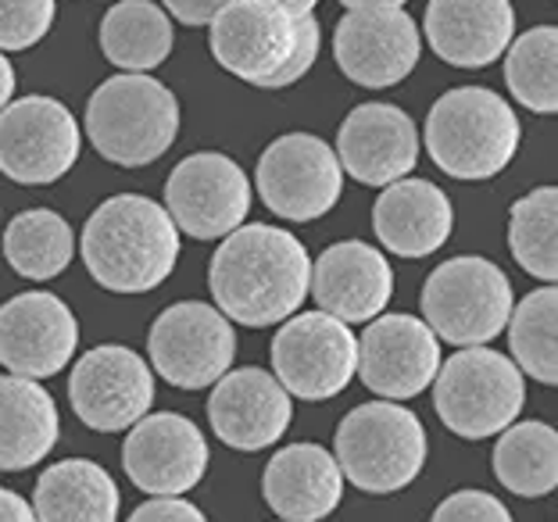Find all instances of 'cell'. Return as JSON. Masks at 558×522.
Masks as SVG:
<instances>
[{
  "label": "cell",
  "instance_id": "6da1fadb",
  "mask_svg": "<svg viewBox=\"0 0 558 522\" xmlns=\"http://www.w3.org/2000/svg\"><path fill=\"white\" fill-rule=\"evenodd\" d=\"M208 290L230 323L265 329L298 315L312 290L308 247L279 226L233 229L208 262Z\"/></svg>",
  "mask_w": 558,
  "mask_h": 522
},
{
  "label": "cell",
  "instance_id": "7a4b0ae2",
  "mask_svg": "<svg viewBox=\"0 0 558 522\" xmlns=\"http://www.w3.org/2000/svg\"><path fill=\"white\" fill-rule=\"evenodd\" d=\"M80 251L90 276L111 294H147L172 276L180 229L158 201L116 194L86 219Z\"/></svg>",
  "mask_w": 558,
  "mask_h": 522
},
{
  "label": "cell",
  "instance_id": "3957f363",
  "mask_svg": "<svg viewBox=\"0 0 558 522\" xmlns=\"http://www.w3.org/2000/svg\"><path fill=\"white\" fill-rule=\"evenodd\" d=\"M208 47L236 80L258 90H283L315 65L323 29L315 15H290L269 0H233L208 25Z\"/></svg>",
  "mask_w": 558,
  "mask_h": 522
},
{
  "label": "cell",
  "instance_id": "277c9868",
  "mask_svg": "<svg viewBox=\"0 0 558 522\" xmlns=\"http://www.w3.org/2000/svg\"><path fill=\"white\" fill-rule=\"evenodd\" d=\"M523 144L512 105L487 86H454L426 114V150L434 165L462 183L494 180Z\"/></svg>",
  "mask_w": 558,
  "mask_h": 522
},
{
  "label": "cell",
  "instance_id": "5b68a950",
  "mask_svg": "<svg viewBox=\"0 0 558 522\" xmlns=\"http://www.w3.org/2000/svg\"><path fill=\"white\" fill-rule=\"evenodd\" d=\"M86 136L105 161L140 169L175 144L180 100L155 75L119 72L86 100Z\"/></svg>",
  "mask_w": 558,
  "mask_h": 522
},
{
  "label": "cell",
  "instance_id": "8992f818",
  "mask_svg": "<svg viewBox=\"0 0 558 522\" xmlns=\"http://www.w3.org/2000/svg\"><path fill=\"white\" fill-rule=\"evenodd\" d=\"M344 479L365 494H398L426 465V429L398 401H369L344 415L333 437Z\"/></svg>",
  "mask_w": 558,
  "mask_h": 522
},
{
  "label": "cell",
  "instance_id": "52a82bcc",
  "mask_svg": "<svg viewBox=\"0 0 558 522\" xmlns=\"http://www.w3.org/2000/svg\"><path fill=\"white\" fill-rule=\"evenodd\" d=\"M526 404V376L501 351L459 348L448 362H440L434 379V409L440 423L462 440L498 437Z\"/></svg>",
  "mask_w": 558,
  "mask_h": 522
},
{
  "label": "cell",
  "instance_id": "ba28073f",
  "mask_svg": "<svg viewBox=\"0 0 558 522\" xmlns=\"http://www.w3.org/2000/svg\"><path fill=\"white\" fill-rule=\"evenodd\" d=\"M512 283L480 254H459L429 272L423 287V323L454 348H484L509 329Z\"/></svg>",
  "mask_w": 558,
  "mask_h": 522
},
{
  "label": "cell",
  "instance_id": "9c48e42d",
  "mask_svg": "<svg viewBox=\"0 0 558 522\" xmlns=\"http://www.w3.org/2000/svg\"><path fill=\"white\" fill-rule=\"evenodd\" d=\"M272 376L290 398L329 401L359 376V337L326 312L290 315L272 337Z\"/></svg>",
  "mask_w": 558,
  "mask_h": 522
},
{
  "label": "cell",
  "instance_id": "30bf717a",
  "mask_svg": "<svg viewBox=\"0 0 558 522\" xmlns=\"http://www.w3.org/2000/svg\"><path fill=\"white\" fill-rule=\"evenodd\" d=\"M150 368L180 390L215 387L236 354L233 323L215 304L183 301L165 308L147 333Z\"/></svg>",
  "mask_w": 558,
  "mask_h": 522
},
{
  "label": "cell",
  "instance_id": "8fae6325",
  "mask_svg": "<svg viewBox=\"0 0 558 522\" xmlns=\"http://www.w3.org/2000/svg\"><path fill=\"white\" fill-rule=\"evenodd\" d=\"M255 186L265 208L287 222H315L337 208L344 169L323 136L287 133L262 150Z\"/></svg>",
  "mask_w": 558,
  "mask_h": 522
},
{
  "label": "cell",
  "instance_id": "7c38bea8",
  "mask_svg": "<svg viewBox=\"0 0 558 522\" xmlns=\"http://www.w3.org/2000/svg\"><path fill=\"white\" fill-rule=\"evenodd\" d=\"M83 133L54 97H19L0 111V172L22 186H50L80 161Z\"/></svg>",
  "mask_w": 558,
  "mask_h": 522
},
{
  "label": "cell",
  "instance_id": "4fadbf2b",
  "mask_svg": "<svg viewBox=\"0 0 558 522\" xmlns=\"http://www.w3.org/2000/svg\"><path fill=\"white\" fill-rule=\"evenodd\" d=\"M165 211L186 236L226 240L251 211V180L222 150H197L165 180Z\"/></svg>",
  "mask_w": 558,
  "mask_h": 522
},
{
  "label": "cell",
  "instance_id": "5bb4252c",
  "mask_svg": "<svg viewBox=\"0 0 558 522\" xmlns=\"http://www.w3.org/2000/svg\"><path fill=\"white\" fill-rule=\"evenodd\" d=\"M69 401L72 412L97 433L133 429L155 404V373L136 351L100 343L72 365Z\"/></svg>",
  "mask_w": 558,
  "mask_h": 522
},
{
  "label": "cell",
  "instance_id": "9a60e30c",
  "mask_svg": "<svg viewBox=\"0 0 558 522\" xmlns=\"http://www.w3.org/2000/svg\"><path fill=\"white\" fill-rule=\"evenodd\" d=\"M122 469L150 498H180L208 473V440L175 412H150L122 444Z\"/></svg>",
  "mask_w": 558,
  "mask_h": 522
},
{
  "label": "cell",
  "instance_id": "2e32d148",
  "mask_svg": "<svg viewBox=\"0 0 558 522\" xmlns=\"http://www.w3.org/2000/svg\"><path fill=\"white\" fill-rule=\"evenodd\" d=\"M423 54V36L409 11H348L333 29L337 69L365 90H387L409 80Z\"/></svg>",
  "mask_w": 558,
  "mask_h": 522
},
{
  "label": "cell",
  "instance_id": "e0dca14e",
  "mask_svg": "<svg viewBox=\"0 0 558 522\" xmlns=\"http://www.w3.org/2000/svg\"><path fill=\"white\" fill-rule=\"evenodd\" d=\"M80 348V323L65 301L47 290H25L0 304V365L11 376H58Z\"/></svg>",
  "mask_w": 558,
  "mask_h": 522
},
{
  "label": "cell",
  "instance_id": "ac0fdd59",
  "mask_svg": "<svg viewBox=\"0 0 558 522\" xmlns=\"http://www.w3.org/2000/svg\"><path fill=\"white\" fill-rule=\"evenodd\" d=\"M440 340L415 315H379L359 340V376L379 401H409L434 387Z\"/></svg>",
  "mask_w": 558,
  "mask_h": 522
},
{
  "label": "cell",
  "instance_id": "d6986e66",
  "mask_svg": "<svg viewBox=\"0 0 558 522\" xmlns=\"http://www.w3.org/2000/svg\"><path fill=\"white\" fill-rule=\"evenodd\" d=\"M337 161L362 186L409 180L418 165V130L409 111L387 100H369L348 111L337 133Z\"/></svg>",
  "mask_w": 558,
  "mask_h": 522
},
{
  "label": "cell",
  "instance_id": "ffe728a7",
  "mask_svg": "<svg viewBox=\"0 0 558 522\" xmlns=\"http://www.w3.org/2000/svg\"><path fill=\"white\" fill-rule=\"evenodd\" d=\"M294 401L283 384L258 365L230 368L208 398V423L226 448L233 451H262L283 437Z\"/></svg>",
  "mask_w": 558,
  "mask_h": 522
},
{
  "label": "cell",
  "instance_id": "44dd1931",
  "mask_svg": "<svg viewBox=\"0 0 558 522\" xmlns=\"http://www.w3.org/2000/svg\"><path fill=\"white\" fill-rule=\"evenodd\" d=\"M319 312L340 323H373L395 298V269L384 251L365 240H340L312 262V290Z\"/></svg>",
  "mask_w": 558,
  "mask_h": 522
},
{
  "label": "cell",
  "instance_id": "7402d4cb",
  "mask_svg": "<svg viewBox=\"0 0 558 522\" xmlns=\"http://www.w3.org/2000/svg\"><path fill=\"white\" fill-rule=\"evenodd\" d=\"M423 33L454 69H487L515 40L512 0H429Z\"/></svg>",
  "mask_w": 558,
  "mask_h": 522
},
{
  "label": "cell",
  "instance_id": "603a6c76",
  "mask_svg": "<svg viewBox=\"0 0 558 522\" xmlns=\"http://www.w3.org/2000/svg\"><path fill=\"white\" fill-rule=\"evenodd\" d=\"M262 494L283 522H319L344 498V473L323 444H287L265 465Z\"/></svg>",
  "mask_w": 558,
  "mask_h": 522
},
{
  "label": "cell",
  "instance_id": "cb8c5ba5",
  "mask_svg": "<svg viewBox=\"0 0 558 522\" xmlns=\"http://www.w3.org/2000/svg\"><path fill=\"white\" fill-rule=\"evenodd\" d=\"M376 240L398 258H429L448 244L454 208L448 194L429 180H398L384 186L373 205Z\"/></svg>",
  "mask_w": 558,
  "mask_h": 522
},
{
  "label": "cell",
  "instance_id": "d4e9b609",
  "mask_svg": "<svg viewBox=\"0 0 558 522\" xmlns=\"http://www.w3.org/2000/svg\"><path fill=\"white\" fill-rule=\"evenodd\" d=\"M58 404L36 379L0 376V473L40 465L58 444Z\"/></svg>",
  "mask_w": 558,
  "mask_h": 522
},
{
  "label": "cell",
  "instance_id": "484cf974",
  "mask_svg": "<svg viewBox=\"0 0 558 522\" xmlns=\"http://www.w3.org/2000/svg\"><path fill=\"white\" fill-rule=\"evenodd\" d=\"M29 505L36 522H116L119 487L90 458H65L44 469Z\"/></svg>",
  "mask_w": 558,
  "mask_h": 522
},
{
  "label": "cell",
  "instance_id": "4316f807",
  "mask_svg": "<svg viewBox=\"0 0 558 522\" xmlns=\"http://www.w3.org/2000/svg\"><path fill=\"white\" fill-rule=\"evenodd\" d=\"M100 54L125 75H147L172 54V22L155 0H119L100 19Z\"/></svg>",
  "mask_w": 558,
  "mask_h": 522
},
{
  "label": "cell",
  "instance_id": "83f0119b",
  "mask_svg": "<svg viewBox=\"0 0 558 522\" xmlns=\"http://www.w3.org/2000/svg\"><path fill=\"white\" fill-rule=\"evenodd\" d=\"M494 476L515 498H544L558 490V429L537 418L512 423L494 444Z\"/></svg>",
  "mask_w": 558,
  "mask_h": 522
},
{
  "label": "cell",
  "instance_id": "f1b7e54d",
  "mask_svg": "<svg viewBox=\"0 0 558 522\" xmlns=\"http://www.w3.org/2000/svg\"><path fill=\"white\" fill-rule=\"evenodd\" d=\"M75 233L72 226L50 208L19 211L4 226V258L25 279H54L72 265Z\"/></svg>",
  "mask_w": 558,
  "mask_h": 522
},
{
  "label": "cell",
  "instance_id": "f546056e",
  "mask_svg": "<svg viewBox=\"0 0 558 522\" xmlns=\"http://www.w3.org/2000/svg\"><path fill=\"white\" fill-rule=\"evenodd\" d=\"M512 362L544 387H558V283L526 294L509 318Z\"/></svg>",
  "mask_w": 558,
  "mask_h": 522
},
{
  "label": "cell",
  "instance_id": "4dcf8cb0",
  "mask_svg": "<svg viewBox=\"0 0 558 522\" xmlns=\"http://www.w3.org/2000/svg\"><path fill=\"white\" fill-rule=\"evenodd\" d=\"M505 83L523 108L558 114V25H534L505 50Z\"/></svg>",
  "mask_w": 558,
  "mask_h": 522
},
{
  "label": "cell",
  "instance_id": "1f68e13d",
  "mask_svg": "<svg viewBox=\"0 0 558 522\" xmlns=\"http://www.w3.org/2000/svg\"><path fill=\"white\" fill-rule=\"evenodd\" d=\"M509 247L530 276L558 283V186H537L515 201L509 215Z\"/></svg>",
  "mask_w": 558,
  "mask_h": 522
},
{
  "label": "cell",
  "instance_id": "d6a6232c",
  "mask_svg": "<svg viewBox=\"0 0 558 522\" xmlns=\"http://www.w3.org/2000/svg\"><path fill=\"white\" fill-rule=\"evenodd\" d=\"M54 0H0V50H29L54 25Z\"/></svg>",
  "mask_w": 558,
  "mask_h": 522
},
{
  "label": "cell",
  "instance_id": "836d02e7",
  "mask_svg": "<svg viewBox=\"0 0 558 522\" xmlns=\"http://www.w3.org/2000/svg\"><path fill=\"white\" fill-rule=\"evenodd\" d=\"M429 522H512V512L487 490H454Z\"/></svg>",
  "mask_w": 558,
  "mask_h": 522
},
{
  "label": "cell",
  "instance_id": "e575fe53",
  "mask_svg": "<svg viewBox=\"0 0 558 522\" xmlns=\"http://www.w3.org/2000/svg\"><path fill=\"white\" fill-rule=\"evenodd\" d=\"M130 522H208V515L183 498H150L136 508Z\"/></svg>",
  "mask_w": 558,
  "mask_h": 522
},
{
  "label": "cell",
  "instance_id": "d590c367",
  "mask_svg": "<svg viewBox=\"0 0 558 522\" xmlns=\"http://www.w3.org/2000/svg\"><path fill=\"white\" fill-rule=\"evenodd\" d=\"M226 4H233V0H161V8L183 25H211Z\"/></svg>",
  "mask_w": 558,
  "mask_h": 522
},
{
  "label": "cell",
  "instance_id": "8d00e7d4",
  "mask_svg": "<svg viewBox=\"0 0 558 522\" xmlns=\"http://www.w3.org/2000/svg\"><path fill=\"white\" fill-rule=\"evenodd\" d=\"M0 522H36V512L15 490L0 487Z\"/></svg>",
  "mask_w": 558,
  "mask_h": 522
},
{
  "label": "cell",
  "instance_id": "74e56055",
  "mask_svg": "<svg viewBox=\"0 0 558 522\" xmlns=\"http://www.w3.org/2000/svg\"><path fill=\"white\" fill-rule=\"evenodd\" d=\"M11 100H15V69H11L8 54L0 50V111H4Z\"/></svg>",
  "mask_w": 558,
  "mask_h": 522
},
{
  "label": "cell",
  "instance_id": "f35d334b",
  "mask_svg": "<svg viewBox=\"0 0 558 522\" xmlns=\"http://www.w3.org/2000/svg\"><path fill=\"white\" fill-rule=\"evenodd\" d=\"M348 11H387V8H404L409 0H340Z\"/></svg>",
  "mask_w": 558,
  "mask_h": 522
},
{
  "label": "cell",
  "instance_id": "ab89813d",
  "mask_svg": "<svg viewBox=\"0 0 558 522\" xmlns=\"http://www.w3.org/2000/svg\"><path fill=\"white\" fill-rule=\"evenodd\" d=\"M269 4L283 8V11H290V15H312V11H315V4H319V0H269Z\"/></svg>",
  "mask_w": 558,
  "mask_h": 522
}]
</instances>
